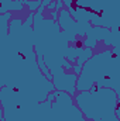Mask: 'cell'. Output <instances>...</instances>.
Instances as JSON below:
<instances>
[{"instance_id":"6da1fadb","label":"cell","mask_w":120,"mask_h":121,"mask_svg":"<svg viewBox=\"0 0 120 121\" xmlns=\"http://www.w3.org/2000/svg\"><path fill=\"white\" fill-rule=\"evenodd\" d=\"M34 13L26 21L0 16V86L17 90L34 103L45 101L55 91L54 83L42 73L34 52Z\"/></svg>"},{"instance_id":"7a4b0ae2","label":"cell","mask_w":120,"mask_h":121,"mask_svg":"<svg viewBox=\"0 0 120 121\" xmlns=\"http://www.w3.org/2000/svg\"><path fill=\"white\" fill-rule=\"evenodd\" d=\"M52 0H42L40 9L34 13V48L37 59L44 60L52 75V83L60 91L76 93L78 76L82 72L88 58H92L93 49L68 47L69 37L62 31L60 23L44 17V10Z\"/></svg>"},{"instance_id":"3957f363","label":"cell","mask_w":120,"mask_h":121,"mask_svg":"<svg viewBox=\"0 0 120 121\" xmlns=\"http://www.w3.org/2000/svg\"><path fill=\"white\" fill-rule=\"evenodd\" d=\"M93 86L113 89L120 96V54L106 49L86 60L78 78L76 90L85 91Z\"/></svg>"},{"instance_id":"277c9868","label":"cell","mask_w":120,"mask_h":121,"mask_svg":"<svg viewBox=\"0 0 120 121\" xmlns=\"http://www.w3.org/2000/svg\"><path fill=\"white\" fill-rule=\"evenodd\" d=\"M75 101L90 121H120L116 114L119 96L113 89L93 86L75 94Z\"/></svg>"},{"instance_id":"5b68a950","label":"cell","mask_w":120,"mask_h":121,"mask_svg":"<svg viewBox=\"0 0 120 121\" xmlns=\"http://www.w3.org/2000/svg\"><path fill=\"white\" fill-rule=\"evenodd\" d=\"M26 0H0V14L10 11H20L24 9Z\"/></svg>"},{"instance_id":"8992f818","label":"cell","mask_w":120,"mask_h":121,"mask_svg":"<svg viewBox=\"0 0 120 121\" xmlns=\"http://www.w3.org/2000/svg\"><path fill=\"white\" fill-rule=\"evenodd\" d=\"M116 114H117V117L120 118V99H119V103H117V107H116Z\"/></svg>"},{"instance_id":"52a82bcc","label":"cell","mask_w":120,"mask_h":121,"mask_svg":"<svg viewBox=\"0 0 120 121\" xmlns=\"http://www.w3.org/2000/svg\"><path fill=\"white\" fill-rule=\"evenodd\" d=\"M30 1H35V0H30Z\"/></svg>"}]
</instances>
